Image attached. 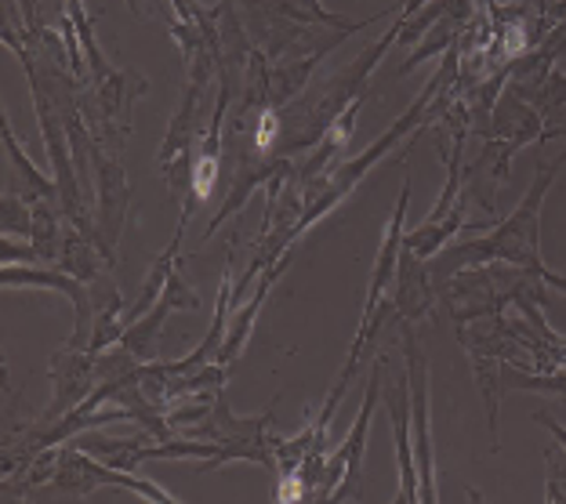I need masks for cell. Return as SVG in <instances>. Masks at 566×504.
Masks as SVG:
<instances>
[{
	"mask_svg": "<svg viewBox=\"0 0 566 504\" xmlns=\"http://www.w3.org/2000/svg\"><path fill=\"white\" fill-rule=\"evenodd\" d=\"M566 167V149L559 153L556 160L548 164H537V175L531 189L523 192V200L516 203V211L491 229V237L483 240H465V243H454V248L440 251L436 258L440 262L432 265V280L440 287L443 280H450L461 269H480V265H491V262H505V265H520V269H537L542 273L545 262H542V207L556 175Z\"/></svg>",
	"mask_w": 566,
	"mask_h": 504,
	"instance_id": "1",
	"label": "cell"
},
{
	"mask_svg": "<svg viewBox=\"0 0 566 504\" xmlns=\"http://www.w3.org/2000/svg\"><path fill=\"white\" fill-rule=\"evenodd\" d=\"M269 429H273V407L254 413V418H237V413L229 410L226 396H218L208 418L189 424L182 435L218 443V454L211 461H203L200 472H214V469L233 464V461H251V464H262V469H269V472H276L273 432Z\"/></svg>",
	"mask_w": 566,
	"mask_h": 504,
	"instance_id": "2",
	"label": "cell"
},
{
	"mask_svg": "<svg viewBox=\"0 0 566 504\" xmlns=\"http://www.w3.org/2000/svg\"><path fill=\"white\" fill-rule=\"evenodd\" d=\"M400 345L410 381V424H415V464H418V501L436 497V450H432V403H429V359L415 338V323H400Z\"/></svg>",
	"mask_w": 566,
	"mask_h": 504,
	"instance_id": "3",
	"label": "cell"
},
{
	"mask_svg": "<svg viewBox=\"0 0 566 504\" xmlns=\"http://www.w3.org/2000/svg\"><path fill=\"white\" fill-rule=\"evenodd\" d=\"M211 87L208 84H197L189 81L186 84V95L178 102V109L171 116V127L160 141V153H157V164L164 171V186L171 192L175 200L189 197L192 189V164H197V135H200V113H203V102H208Z\"/></svg>",
	"mask_w": 566,
	"mask_h": 504,
	"instance_id": "4",
	"label": "cell"
},
{
	"mask_svg": "<svg viewBox=\"0 0 566 504\" xmlns=\"http://www.w3.org/2000/svg\"><path fill=\"white\" fill-rule=\"evenodd\" d=\"M385 367H389V356H378L375 370H370V385H367V396L359 403L356 421L349 424V435L342 439L338 450H331L334 458L345 464V475L338 490H334L331 501H364V483H367V439H370V421H375V410L381 403V385H385Z\"/></svg>",
	"mask_w": 566,
	"mask_h": 504,
	"instance_id": "5",
	"label": "cell"
},
{
	"mask_svg": "<svg viewBox=\"0 0 566 504\" xmlns=\"http://www.w3.org/2000/svg\"><path fill=\"white\" fill-rule=\"evenodd\" d=\"M95 182H98V197H95V243L98 251L106 254V262H117V243L124 232V218H127V203H132V186H127V175L117 160V153H98L95 160Z\"/></svg>",
	"mask_w": 566,
	"mask_h": 504,
	"instance_id": "6",
	"label": "cell"
},
{
	"mask_svg": "<svg viewBox=\"0 0 566 504\" xmlns=\"http://www.w3.org/2000/svg\"><path fill=\"white\" fill-rule=\"evenodd\" d=\"M197 308H200V294L192 291L175 269V273L167 276V287L160 294V302L124 330L120 345L138 359V364H157V359H160V334H164L167 316H171V313H197Z\"/></svg>",
	"mask_w": 566,
	"mask_h": 504,
	"instance_id": "7",
	"label": "cell"
},
{
	"mask_svg": "<svg viewBox=\"0 0 566 504\" xmlns=\"http://www.w3.org/2000/svg\"><path fill=\"white\" fill-rule=\"evenodd\" d=\"M95 353H87V348H70L62 345L55 356H51V389H55V396H51V407L44 410V418L33 424V429H48V424H55L59 418H66L70 410H76L84 403L87 396L95 392Z\"/></svg>",
	"mask_w": 566,
	"mask_h": 504,
	"instance_id": "8",
	"label": "cell"
},
{
	"mask_svg": "<svg viewBox=\"0 0 566 504\" xmlns=\"http://www.w3.org/2000/svg\"><path fill=\"white\" fill-rule=\"evenodd\" d=\"M385 407H389L392 418V439H396V469H400V501L415 504L418 501V464H415V424H410V381L403 378H389V367H385Z\"/></svg>",
	"mask_w": 566,
	"mask_h": 504,
	"instance_id": "9",
	"label": "cell"
},
{
	"mask_svg": "<svg viewBox=\"0 0 566 504\" xmlns=\"http://www.w3.org/2000/svg\"><path fill=\"white\" fill-rule=\"evenodd\" d=\"M407 203H410V178L403 182L400 200L392 207V218H389V229H385V240L378 248L375 258V273H370V287H367V302H364V316H359V327H367L375 319L378 305L385 302V294L392 291V280H396V265H400V251H403V218H407Z\"/></svg>",
	"mask_w": 566,
	"mask_h": 504,
	"instance_id": "10",
	"label": "cell"
},
{
	"mask_svg": "<svg viewBox=\"0 0 566 504\" xmlns=\"http://www.w3.org/2000/svg\"><path fill=\"white\" fill-rule=\"evenodd\" d=\"M436 280H432V269L424 265V258H418L415 251L403 243L400 251V265H396V280H392V308H396V319L400 323H415L421 316L432 313V302H436Z\"/></svg>",
	"mask_w": 566,
	"mask_h": 504,
	"instance_id": "11",
	"label": "cell"
},
{
	"mask_svg": "<svg viewBox=\"0 0 566 504\" xmlns=\"http://www.w3.org/2000/svg\"><path fill=\"white\" fill-rule=\"evenodd\" d=\"M0 138H4V153H8V160H11V167H15V189L22 200H30V203H36V200H55L59 203V182L55 178H48L41 167H36L30 157H25V149H22V141L15 138V132H11V120H8V113L0 116Z\"/></svg>",
	"mask_w": 566,
	"mask_h": 504,
	"instance_id": "12",
	"label": "cell"
},
{
	"mask_svg": "<svg viewBox=\"0 0 566 504\" xmlns=\"http://www.w3.org/2000/svg\"><path fill=\"white\" fill-rule=\"evenodd\" d=\"M55 269H62V273H70L84 283H95L98 276H106L109 262H106V254L98 251L92 232H84L73 222H66V240H62V254H59Z\"/></svg>",
	"mask_w": 566,
	"mask_h": 504,
	"instance_id": "13",
	"label": "cell"
},
{
	"mask_svg": "<svg viewBox=\"0 0 566 504\" xmlns=\"http://www.w3.org/2000/svg\"><path fill=\"white\" fill-rule=\"evenodd\" d=\"M465 211H469V197L461 192L458 203H454V211H450L440 225H418V229H410V232H403V243L418 258H424V262H429V258H436V254L447 248L454 232L465 229Z\"/></svg>",
	"mask_w": 566,
	"mask_h": 504,
	"instance_id": "14",
	"label": "cell"
},
{
	"mask_svg": "<svg viewBox=\"0 0 566 504\" xmlns=\"http://www.w3.org/2000/svg\"><path fill=\"white\" fill-rule=\"evenodd\" d=\"M66 214L55 211L51 200H36L33 203V248L41 254V265H59V254H62V240H66Z\"/></svg>",
	"mask_w": 566,
	"mask_h": 504,
	"instance_id": "15",
	"label": "cell"
},
{
	"mask_svg": "<svg viewBox=\"0 0 566 504\" xmlns=\"http://www.w3.org/2000/svg\"><path fill=\"white\" fill-rule=\"evenodd\" d=\"M283 19H291L294 25H302V30H349V22L345 15H334V11L324 8V0H269Z\"/></svg>",
	"mask_w": 566,
	"mask_h": 504,
	"instance_id": "16",
	"label": "cell"
},
{
	"mask_svg": "<svg viewBox=\"0 0 566 504\" xmlns=\"http://www.w3.org/2000/svg\"><path fill=\"white\" fill-rule=\"evenodd\" d=\"M0 229L4 237H19V240H30L33 232V203L22 200L15 189H4V200H0Z\"/></svg>",
	"mask_w": 566,
	"mask_h": 504,
	"instance_id": "17",
	"label": "cell"
},
{
	"mask_svg": "<svg viewBox=\"0 0 566 504\" xmlns=\"http://www.w3.org/2000/svg\"><path fill=\"white\" fill-rule=\"evenodd\" d=\"M545 501L566 504V461L556 450H545Z\"/></svg>",
	"mask_w": 566,
	"mask_h": 504,
	"instance_id": "18",
	"label": "cell"
},
{
	"mask_svg": "<svg viewBox=\"0 0 566 504\" xmlns=\"http://www.w3.org/2000/svg\"><path fill=\"white\" fill-rule=\"evenodd\" d=\"M0 254H4V265H41V254H36L33 240H19L15 237H4V248H0Z\"/></svg>",
	"mask_w": 566,
	"mask_h": 504,
	"instance_id": "19",
	"label": "cell"
},
{
	"mask_svg": "<svg viewBox=\"0 0 566 504\" xmlns=\"http://www.w3.org/2000/svg\"><path fill=\"white\" fill-rule=\"evenodd\" d=\"M534 421H537V424H545V429H548L552 435H556V443L563 447V454H566V429H563V424H559L556 418H552V413H534Z\"/></svg>",
	"mask_w": 566,
	"mask_h": 504,
	"instance_id": "20",
	"label": "cell"
},
{
	"mask_svg": "<svg viewBox=\"0 0 566 504\" xmlns=\"http://www.w3.org/2000/svg\"><path fill=\"white\" fill-rule=\"evenodd\" d=\"M124 4H127V11H132V15H135V19L142 15V8H138V0H124Z\"/></svg>",
	"mask_w": 566,
	"mask_h": 504,
	"instance_id": "21",
	"label": "cell"
}]
</instances>
